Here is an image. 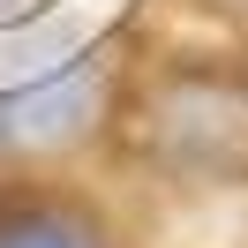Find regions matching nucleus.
<instances>
[{
  "mask_svg": "<svg viewBox=\"0 0 248 248\" xmlns=\"http://www.w3.org/2000/svg\"><path fill=\"white\" fill-rule=\"evenodd\" d=\"M0 248H98V226L61 203H0Z\"/></svg>",
  "mask_w": 248,
  "mask_h": 248,
  "instance_id": "1",
  "label": "nucleus"
},
{
  "mask_svg": "<svg viewBox=\"0 0 248 248\" xmlns=\"http://www.w3.org/2000/svg\"><path fill=\"white\" fill-rule=\"evenodd\" d=\"M8 8H23V0H0V16H8Z\"/></svg>",
  "mask_w": 248,
  "mask_h": 248,
  "instance_id": "2",
  "label": "nucleus"
}]
</instances>
